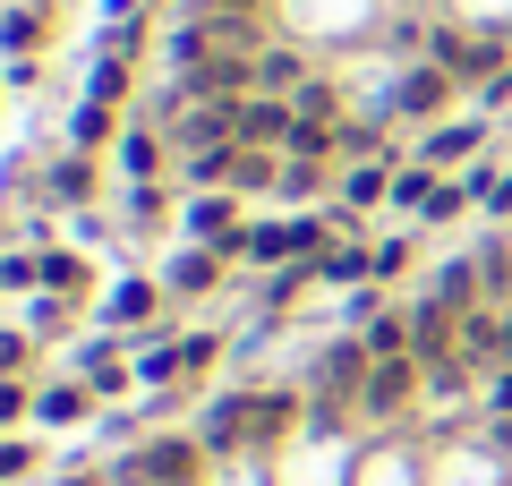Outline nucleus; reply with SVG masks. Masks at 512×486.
<instances>
[{"label":"nucleus","mask_w":512,"mask_h":486,"mask_svg":"<svg viewBox=\"0 0 512 486\" xmlns=\"http://www.w3.org/2000/svg\"><path fill=\"white\" fill-rule=\"evenodd\" d=\"M197 469H205L197 435H154V444H137L120 469H111V486H188Z\"/></svg>","instance_id":"1"},{"label":"nucleus","mask_w":512,"mask_h":486,"mask_svg":"<svg viewBox=\"0 0 512 486\" xmlns=\"http://www.w3.org/2000/svg\"><path fill=\"white\" fill-rule=\"evenodd\" d=\"M504 43H512V35H461V26H436V35H427V60H444V69L478 94V86H487V77L512 60Z\"/></svg>","instance_id":"2"},{"label":"nucleus","mask_w":512,"mask_h":486,"mask_svg":"<svg viewBox=\"0 0 512 486\" xmlns=\"http://www.w3.org/2000/svg\"><path fill=\"white\" fill-rule=\"evenodd\" d=\"M453 94H461V77L444 69V60H419V69L393 77V94H384V120H436Z\"/></svg>","instance_id":"3"},{"label":"nucleus","mask_w":512,"mask_h":486,"mask_svg":"<svg viewBox=\"0 0 512 486\" xmlns=\"http://www.w3.org/2000/svg\"><path fill=\"white\" fill-rule=\"evenodd\" d=\"M367 367H376V350H367L359 333H342V342H325V350H316V359H308V393H316V401H342V393L359 401Z\"/></svg>","instance_id":"4"},{"label":"nucleus","mask_w":512,"mask_h":486,"mask_svg":"<svg viewBox=\"0 0 512 486\" xmlns=\"http://www.w3.org/2000/svg\"><path fill=\"white\" fill-rule=\"evenodd\" d=\"M197 444H205V461H231L239 444H256V393H214L197 418Z\"/></svg>","instance_id":"5"},{"label":"nucleus","mask_w":512,"mask_h":486,"mask_svg":"<svg viewBox=\"0 0 512 486\" xmlns=\"http://www.w3.org/2000/svg\"><path fill=\"white\" fill-rule=\"evenodd\" d=\"M410 393H427V367L419 359H376V367H367V384H359V410L367 418H402Z\"/></svg>","instance_id":"6"},{"label":"nucleus","mask_w":512,"mask_h":486,"mask_svg":"<svg viewBox=\"0 0 512 486\" xmlns=\"http://www.w3.org/2000/svg\"><path fill=\"white\" fill-rule=\"evenodd\" d=\"M299 128V111L282 103V94H239V145H256V154H282Z\"/></svg>","instance_id":"7"},{"label":"nucleus","mask_w":512,"mask_h":486,"mask_svg":"<svg viewBox=\"0 0 512 486\" xmlns=\"http://www.w3.org/2000/svg\"><path fill=\"white\" fill-rule=\"evenodd\" d=\"M410 154H419V162H436V171H470V162L487 154V120H453V128L436 120L419 145H410Z\"/></svg>","instance_id":"8"},{"label":"nucleus","mask_w":512,"mask_h":486,"mask_svg":"<svg viewBox=\"0 0 512 486\" xmlns=\"http://www.w3.org/2000/svg\"><path fill=\"white\" fill-rule=\"evenodd\" d=\"M393 171H402V154L350 162V171H342V197H333V205H350V214H376V205H393Z\"/></svg>","instance_id":"9"},{"label":"nucleus","mask_w":512,"mask_h":486,"mask_svg":"<svg viewBox=\"0 0 512 486\" xmlns=\"http://www.w3.org/2000/svg\"><path fill=\"white\" fill-rule=\"evenodd\" d=\"M316 282L325 290H367L376 282V239H333V248L316 256Z\"/></svg>","instance_id":"10"},{"label":"nucleus","mask_w":512,"mask_h":486,"mask_svg":"<svg viewBox=\"0 0 512 486\" xmlns=\"http://www.w3.org/2000/svg\"><path fill=\"white\" fill-rule=\"evenodd\" d=\"M222 273H231V265H222L214 248H180L163 265V290H171V299H205V290H222Z\"/></svg>","instance_id":"11"},{"label":"nucleus","mask_w":512,"mask_h":486,"mask_svg":"<svg viewBox=\"0 0 512 486\" xmlns=\"http://www.w3.org/2000/svg\"><path fill=\"white\" fill-rule=\"evenodd\" d=\"M163 154H171V137H163V120H137L120 137V171H128V188H146L154 171H163Z\"/></svg>","instance_id":"12"},{"label":"nucleus","mask_w":512,"mask_h":486,"mask_svg":"<svg viewBox=\"0 0 512 486\" xmlns=\"http://www.w3.org/2000/svg\"><path fill=\"white\" fill-rule=\"evenodd\" d=\"M86 410H94V384L86 376H60V384H43V393H35V427H77Z\"/></svg>","instance_id":"13"},{"label":"nucleus","mask_w":512,"mask_h":486,"mask_svg":"<svg viewBox=\"0 0 512 486\" xmlns=\"http://www.w3.org/2000/svg\"><path fill=\"white\" fill-rule=\"evenodd\" d=\"M299 86H308V52H291V43H265V52H256V94H282V103H291Z\"/></svg>","instance_id":"14"},{"label":"nucleus","mask_w":512,"mask_h":486,"mask_svg":"<svg viewBox=\"0 0 512 486\" xmlns=\"http://www.w3.org/2000/svg\"><path fill=\"white\" fill-rule=\"evenodd\" d=\"M111 137H120V103L86 94V103H77V120H69V154H94V145H111Z\"/></svg>","instance_id":"15"},{"label":"nucleus","mask_w":512,"mask_h":486,"mask_svg":"<svg viewBox=\"0 0 512 486\" xmlns=\"http://www.w3.org/2000/svg\"><path fill=\"white\" fill-rule=\"evenodd\" d=\"M427 290H436V299L453 307V316L487 307V290H478V265H470V256H444V265H436V282H427Z\"/></svg>","instance_id":"16"},{"label":"nucleus","mask_w":512,"mask_h":486,"mask_svg":"<svg viewBox=\"0 0 512 486\" xmlns=\"http://www.w3.org/2000/svg\"><path fill=\"white\" fill-rule=\"evenodd\" d=\"M444 180H453V171H436V162H419V154H410L402 171H393V205H402V214H427Z\"/></svg>","instance_id":"17"},{"label":"nucleus","mask_w":512,"mask_h":486,"mask_svg":"<svg viewBox=\"0 0 512 486\" xmlns=\"http://www.w3.org/2000/svg\"><path fill=\"white\" fill-rule=\"evenodd\" d=\"M35 290L77 299V290H86V256H77V248H35Z\"/></svg>","instance_id":"18"},{"label":"nucleus","mask_w":512,"mask_h":486,"mask_svg":"<svg viewBox=\"0 0 512 486\" xmlns=\"http://www.w3.org/2000/svg\"><path fill=\"white\" fill-rule=\"evenodd\" d=\"M43 197H52V205H77V214H86V197H94V154H69V162H52Z\"/></svg>","instance_id":"19"},{"label":"nucleus","mask_w":512,"mask_h":486,"mask_svg":"<svg viewBox=\"0 0 512 486\" xmlns=\"http://www.w3.org/2000/svg\"><path fill=\"white\" fill-rule=\"evenodd\" d=\"M77 376H86L94 393H128V367H120V342H111V333H103V342H86V350H77Z\"/></svg>","instance_id":"20"},{"label":"nucleus","mask_w":512,"mask_h":486,"mask_svg":"<svg viewBox=\"0 0 512 486\" xmlns=\"http://www.w3.org/2000/svg\"><path fill=\"white\" fill-rule=\"evenodd\" d=\"M163 299H171L163 282H120V290H111V307H103V324H146Z\"/></svg>","instance_id":"21"},{"label":"nucleus","mask_w":512,"mask_h":486,"mask_svg":"<svg viewBox=\"0 0 512 486\" xmlns=\"http://www.w3.org/2000/svg\"><path fill=\"white\" fill-rule=\"evenodd\" d=\"M231 171H239V145H214V154H188L180 162V180L197 188V197H205V188H231Z\"/></svg>","instance_id":"22"},{"label":"nucleus","mask_w":512,"mask_h":486,"mask_svg":"<svg viewBox=\"0 0 512 486\" xmlns=\"http://www.w3.org/2000/svg\"><path fill=\"white\" fill-rule=\"evenodd\" d=\"M274 197L316 205V197H325V162H308V154H282V188H274Z\"/></svg>","instance_id":"23"},{"label":"nucleus","mask_w":512,"mask_h":486,"mask_svg":"<svg viewBox=\"0 0 512 486\" xmlns=\"http://www.w3.org/2000/svg\"><path fill=\"white\" fill-rule=\"evenodd\" d=\"M291 111H299V120H316V128H342V86H325V77H308V86L291 94Z\"/></svg>","instance_id":"24"},{"label":"nucleus","mask_w":512,"mask_h":486,"mask_svg":"<svg viewBox=\"0 0 512 486\" xmlns=\"http://www.w3.org/2000/svg\"><path fill=\"white\" fill-rule=\"evenodd\" d=\"M308 282H316V265H274V273H265V316H282Z\"/></svg>","instance_id":"25"},{"label":"nucleus","mask_w":512,"mask_h":486,"mask_svg":"<svg viewBox=\"0 0 512 486\" xmlns=\"http://www.w3.org/2000/svg\"><path fill=\"white\" fill-rule=\"evenodd\" d=\"M291 418H299V401L282 393V384H265V393H256V444H265V435H282Z\"/></svg>","instance_id":"26"},{"label":"nucleus","mask_w":512,"mask_h":486,"mask_svg":"<svg viewBox=\"0 0 512 486\" xmlns=\"http://www.w3.org/2000/svg\"><path fill=\"white\" fill-rule=\"evenodd\" d=\"M410 265H419V239H410V231H393V239H376V282H402Z\"/></svg>","instance_id":"27"},{"label":"nucleus","mask_w":512,"mask_h":486,"mask_svg":"<svg viewBox=\"0 0 512 486\" xmlns=\"http://www.w3.org/2000/svg\"><path fill=\"white\" fill-rule=\"evenodd\" d=\"M470 376H478L470 359H436V367H427V401H461V393H470Z\"/></svg>","instance_id":"28"},{"label":"nucleus","mask_w":512,"mask_h":486,"mask_svg":"<svg viewBox=\"0 0 512 486\" xmlns=\"http://www.w3.org/2000/svg\"><path fill=\"white\" fill-rule=\"evenodd\" d=\"M26 333H35V342H52V333H69V299H60V290H43V299L26 307Z\"/></svg>","instance_id":"29"},{"label":"nucleus","mask_w":512,"mask_h":486,"mask_svg":"<svg viewBox=\"0 0 512 486\" xmlns=\"http://www.w3.org/2000/svg\"><path fill=\"white\" fill-rule=\"evenodd\" d=\"M470 205H478V197H470V180H461V171H453V180L436 188V205H427V222H436V231H444V222H461V214H470Z\"/></svg>","instance_id":"30"},{"label":"nucleus","mask_w":512,"mask_h":486,"mask_svg":"<svg viewBox=\"0 0 512 486\" xmlns=\"http://www.w3.org/2000/svg\"><path fill=\"white\" fill-rule=\"evenodd\" d=\"M35 35H43V9H9L0 18V52H35Z\"/></svg>","instance_id":"31"},{"label":"nucleus","mask_w":512,"mask_h":486,"mask_svg":"<svg viewBox=\"0 0 512 486\" xmlns=\"http://www.w3.org/2000/svg\"><path fill=\"white\" fill-rule=\"evenodd\" d=\"M171 214V197H163V180H146V188H128V222L137 231H154V222Z\"/></svg>","instance_id":"32"},{"label":"nucleus","mask_w":512,"mask_h":486,"mask_svg":"<svg viewBox=\"0 0 512 486\" xmlns=\"http://www.w3.org/2000/svg\"><path fill=\"white\" fill-rule=\"evenodd\" d=\"M86 94L120 103V94H128V60H120V52H103V60H94V77H86Z\"/></svg>","instance_id":"33"},{"label":"nucleus","mask_w":512,"mask_h":486,"mask_svg":"<svg viewBox=\"0 0 512 486\" xmlns=\"http://www.w3.org/2000/svg\"><path fill=\"white\" fill-rule=\"evenodd\" d=\"M214 359H222V333H188L180 342V376H205Z\"/></svg>","instance_id":"34"},{"label":"nucleus","mask_w":512,"mask_h":486,"mask_svg":"<svg viewBox=\"0 0 512 486\" xmlns=\"http://www.w3.org/2000/svg\"><path fill=\"white\" fill-rule=\"evenodd\" d=\"M26 359H35V333H26V324H18V333H0V376H18Z\"/></svg>","instance_id":"35"},{"label":"nucleus","mask_w":512,"mask_h":486,"mask_svg":"<svg viewBox=\"0 0 512 486\" xmlns=\"http://www.w3.org/2000/svg\"><path fill=\"white\" fill-rule=\"evenodd\" d=\"M26 410H35V393H26V384L18 376H0V427H18V418Z\"/></svg>","instance_id":"36"},{"label":"nucleus","mask_w":512,"mask_h":486,"mask_svg":"<svg viewBox=\"0 0 512 486\" xmlns=\"http://www.w3.org/2000/svg\"><path fill=\"white\" fill-rule=\"evenodd\" d=\"M26 469H35V444H26V435H9V444H0V486L26 478Z\"/></svg>","instance_id":"37"},{"label":"nucleus","mask_w":512,"mask_h":486,"mask_svg":"<svg viewBox=\"0 0 512 486\" xmlns=\"http://www.w3.org/2000/svg\"><path fill=\"white\" fill-rule=\"evenodd\" d=\"M478 111H512V60L487 77V86H478Z\"/></svg>","instance_id":"38"},{"label":"nucleus","mask_w":512,"mask_h":486,"mask_svg":"<svg viewBox=\"0 0 512 486\" xmlns=\"http://www.w3.org/2000/svg\"><path fill=\"white\" fill-rule=\"evenodd\" d=\"M487 418H512V367H495V376H487Z\"/></svg>","instance_id":"39"},{"label":"nucleus","mask_w":512,"mask_h":486,"mask_svg":"<svg viewBox=\"0 0 512 486\" xmlns=\"http://www.w3.org/2000/svg\"><path fill=\"white\" fill-rule=\"evenodd\" d=\"M0 290H35V256H0Z\"/></svg>","instance_id":"40"},{"label":"nucleus","mask_w":512,"mask_h":486,"mask_svg":"<svg viewBox=\"0 0 512 486\" xmlns=\"http://www.w3.org/2000/svg\"><path fill=\"white\" fill-rule=\"evenodd\" d=\"M478 214H495V222H512V171H504V180L487 188V197H478Z\"/></svg>","instance_id":"41"},{"label":"nucleus","mask_w":512,"mask_h":486,"mask_svg":"<svg viewBox=\"0 0 512 486\" xmlns=\"http://www.w3.org/2000/svg\"><path fill=\"white\" fill-rule=\"evenodd\" d=\"M137 9H146V0H111V18H137Z\"/></svg>","instance_id":"42"},{"label":"nucleus","mask_w":512,"mask_h":486,"mask_svg":"<svg viewBox=\"0 0 512 486\" xmlns=\"http://www.w3.org/2000/svg\"><path fill=\"white\" fill-rule=\"evenodd\" d=\"M60 486H86V478H60Z\"/></svg>","instance_id":"43"}]
</instances>
